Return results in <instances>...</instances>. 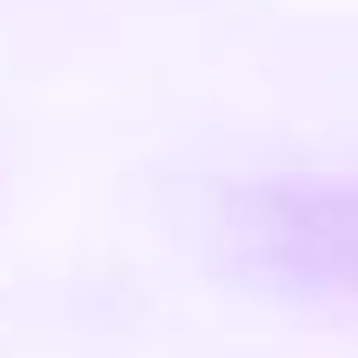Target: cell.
<instances>
[{"mask_svg":"<svg viewBox=\"0 0 358 358\" xmlns=\"http://www.w3.org/2000/svg\"><path fill=\"white\" fill-rule=\"evenodd\" d=\"M213 252L239 285L279 299H358V173L259 179L219 199Z\"/></svg>","mask_w":358,"mask_h":358,"instance_id":"cell-1","label":"cell"}]
</instances>
